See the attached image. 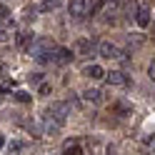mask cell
<instances>
[{"instance_id": "23", "label": "cell", "mask_w": 155, "mask_h": 155, "mask_svg": "<svg viewBox=\"0 0 155 155\" xmlns=\"http://www.w3.org/2000/svg\"><path fill=\"white\" fill-rule=\"evenodd\" d=\"M3 145H5V138H3V135H0V148H3Z\"/></svg>"}, {"instance_id": "16", "label": "cell", "mask_w": 155, "mask_h": 155, "mask_svg": "<svg viewBox=\"0 0 155 155\" xmlns=\"http://www.w3.org/2000/svg\"><path fill=\"white\" fill-rule=\"evenodd\" d=\"M35 13H38V8H33V5H30V8H25V13H23V18H25L28 23H30L33 18H35Z\"/></svg>"}, {"instance_id": "22", "label": "cell", "mask_w": 155, "mask_h": 155, "mask_svg": "<svg viewBox=\"0 0 155 155\" xmlns=\"http://www.w3.org/2000/svg\"><path fill=\"white\" fill-rule=\"evenodd\" d=\"M148 75H150V80L155 78V65H153V63H150V68H148Z\"/></svg>"}, {"instance_id": "5", "label": "cell", "mask_w": 155, "mask_h": 155, "mask_svg": "<svg viewBox=\"0 0 155 155\" xmlns=\"http://www.w3.org/2000/svg\"><path fill=\"white\" fill-rule=\"evenodd\" d=\"M105 78H108V83H110V85H128V80H130V78L125 75V73H120V70L105 73Z\"/></svg>"}, {"instance_id": "19", "label": "cell", "mask_w": 155, "mask_h": 155, "mask_svg": "<svg viewBox=\"0 0 155 155\" xmlns=\"http://www.w3.org/2000/svg\"><path fill=\"white\" fill-rule=\"evenodd\" d=\"M13 88H15V83H13V80H8V83L0 85V93H8V90H13Z\"/></svg>"}, {"instance_id": "2", "label": "cell", "mask_w": 155, "mask_h": 155, "mask_svg": "<svg viewBox=\"0 0 155 155\" xmlns=\"http://www.w3.org/2000/svg\"><path fill=\"white\" fill-rule=\"evenodd\" d=\"M68 115H70V105L68 103H50L48 110H45V120H50V123H55L58 128H60L68 120Z\"/></svg>"}, {"instance_id": "21", "label": "cell", "mask_w": 155, "mask_h": 155, "mask_svg": "<svg viewBox=\"0 0 155 155\" xmlns=\"http://www.w3.org/2000/svg\"><path fill=\"white\" fill-rule=\"evenodd\" d=\"M8 15H10V13H8V8H5V5H0V18H8Z\"/></svg>"}, {"instance_id": "11", "label": "cell", "mask_w": 155, "mask_h": 155, "mask_svg": "<svg viewBox=\"0 0 155 155\" xmlns=\"http://www.w3.org/2000/svg\"><path fill=\"white\" fill-rule=\"evenodd\" d=\"M135 20H138V25H140V28H148V23H150V10H148V8H140Z\"/></svg>"}, {"instance_id": "7", "label": "cell", "mask_w": 155, "mask_h": 155, "mask_svg": "<svg viewBox=\"0 0 155 155\" xmlns=\"http://www.w3.org/2000/svg\"><path fill=\"white\" fill-rule=\"evenodd\" d=\"M68 10H70V15H75V18H83L85 15V0H70Z\"/></svg>"}, {"instance_id": "8", "label": "cell", "mask_w": 155, "mask_h": 155, "mask_svg": "<svg viewBox=\"0 0 155 155\" xmlns=\"http://www.w3.org/2000/svg\"><path fill=\"white\" fill-rule=\"evenodd\" d=\"M93 40H78V45H75V50L78 53H80V55H90L93 53Z\"/></svg>"}, {"instance_id": "4", "label": "cell", "mask_w": 155, "mask_h": 155, "mask_svg": "<svg viewBox=\"0 0 155 155\" xmlns=\"http://www.w3.org/2000/svg\"><path fill=\"white\" fill-rule=\"evenodd\" d=\"M98 50H100V55H103V58H108V60H115V58H123V55H125L118 45H113V43H108V40L98 43Z\"/></svg>"}, {"instance_id": "17", "label": "cell", "mask_w": 155, "mask_h": 155, "mask_svg": "<svg viewBox=\"0 0 155 155\" xmlns=\"http://www.w3.org/2000/svg\"><path fill=\"white\" fill-rule=\"evenodd\" d=\"M15 100H20V103H30V93L18 90V93H15Z\"/></svg>"}, {"instance_id": "6", "label": "cell", "mask_w": 155, "mask_h": 155, "mask_svg": "<svg viewBox=\"0 0 155 155\" xmlns=\"http://www.w3.org/2000/svg\"><path fill=\"white\" fill-rule=\"evenodd\" d=\"M83 73L88 75V78H93V80H100V78H105V70H103L100 65H95V63H93V65H85Z\"/></svg>"}, {"instance_id": "9", "label": "cell", "mask_w": 155, "mask_h": 155, "mask_svg": "<svg viewBox=\"0 0 155 155\" xmlns=\"http://www.w3.org/2000/svg\"><path fill=\"white\" fill-rule=\"evenodd\" d=\"M83 98L88 100V103H95V105H98V103H103V93L93 88V90H85V93H83Z\"/></svg>"}, {"instance_id": "3", "label": "cell", "mask_w": 155, "mask_h": 155, "mask_svg": "<svg viewBox=\"0 0 155 155\" xmlns=\"http://www.w3.org/2000/svg\"><path fill=\"white\" fill-rule=\"evenodd\" d=\"M73 60V53L68 50V48H53L50 53H48V60L45 63H53V65H65Z\"/></svg>"}, {"instance_id": "12", "label": "cell", "mask_w": 155, "mask_h": 155, "mask_svg": "<svg viewBox=\"0 0 155 155\" xmlns=\"http://www.w3.org/2000/svg\"><path fill=\"white\" fill-rule=\"evenodd\" d=\"M30 40H33V33H18V48H25L28 50Z\"/></svg>"}, {"instance_id": "1", "label": "cell", "mask_w": 155, "mask_h": 155, "mask_svg": "<svg viewBox=\"0 0 155 155\" xmlns=\"http://www.w3.org/2000/svg\"><path fill=\"white\" fill-rule=\"evenodd\" d=\"M53 40L50 38H45V35H38V38H33L30 40V45H28V53H30L35 60H40V63H45L48 60V53L53 50Z\"/></svg>"}, {"instance_id": "10", "label": "cell", "mask_w": 155, "mask_h": 155, "mask_svg": "<svg viewBox=\"0 0 155 155\" xmlns=\"http://www.w3.org/2000/svg\"><path fill=\"white\" fill-rule=\"evenodd\" d=\"M103 8H105V0H93L90 5H85V13H88V15H98Z\"/></svg>"}, {"instance_id": "20", "label": "cell", "mask_w": 155, "mask_h": 155, "mask_svg": "<svg viewBox=\"0 0 155 155\" xmlns=\"http://www.w3.org/2000/svg\"><path fill=\"white\" fill-rule=\"evenodd\" d=\"M48 93H50V85H48V83H40V95H48Z\"/></svg>"}, {"instance_id": "14", "label": "cell", "mask_w": 155, "mask_h": 155, "mask_svg": "<svg viewBox=\"0 0 155 155\" xmlns=\"http://www.w3.org/2000/svg\"><path fill=\"white\" fill-rule=\"evenodd\" d=\"M58 3H60V0H43V3H40V10H55V8H58Z\"/></svg>"}, {"instance_id": "13", "label": "cell", "mask_w": 155, "mask_h": 155, "mask_svg": "<svg viewBox=\"0 0 155 155\" xmlns=\"http://www.w3.org/2000/svg\"><path fill=\"white\" fill-rule=\"evenodd\" d=\"M65 155H83V150L75 145V140H65Z\"/></svg>"}, {"instance_id": "15", "label": "cell", "mask_w": 155, "mask_h": 155, "mask_svg": "<svg viewBox=\"0 0 155 155\" xmlns=\"http://www.w3.org/2000/svg\"><path fill=\"white\" fill-rule=\"evenodd\" d=\"M113 110H115V113H120V115H130V108H128L125 103H115V105H113Z\"/></svg>"}, {"instance_id": "18", "label": "cell", "mask_w": 155, "mask_h": 155, "mask_svg": "<svg viewBox=\"0 0 155 155\" xmlns=\"http://www.w3.org/2000/svg\"><path fill=\"white\" fill-rule=\"evenodd\" d=\"M28 80H30V83H43V73H30Z\"/></svg>"}]
</instances>
